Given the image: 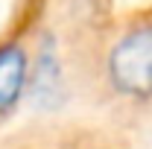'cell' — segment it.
<instances>
[{
	"mask_svg": "<svg viewBox=\"0 0 152 149\" xmlns=\"http://www.w3.org/2000/svg\"><path fill=\"white\" fill-rule=\"evenodd\" d=\"M114 88L129 96H152V29L123 38L108 56Z\"/></svg>",
	"mask_w": 152,
	"mask_h": 149,
	"instance_id": "obj_1",
	"label": "cell"
},
{
	"mask_svg": "<svg viewBox=\"0 0 152 149\" xmlns=\"http://www.w3.org/2000/svg\"><path fill=\"white\" fill-rule=\"evenodd\" d=\"M26 82V56L20 47L0 50V111H9L18 102Z\"/></svg>",
	"mask_w": 152,
	"mask_h": 149,
	"instance_id": "obj_3",
	"label": "cell"
},
{
	"mask_svg": "<svg viewBox=\"0 0 152 149\" xmlns=\"http://www.w3.org/2000/svg\"><path fill=\"white\" fill-rule=\"evenodd\" d=\"M64 99V79H61V64L56 58V47L44 44V50L38 53L35 70L29 76V102L35 108L53 111Z\"/></svg>",
	"mask_w": 152,
	"mask_h": 149,
	"instance_id": "obj_2",
	"label": "cell"
}]
</instances>
